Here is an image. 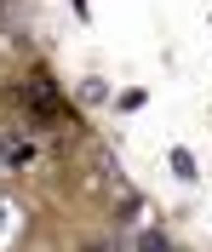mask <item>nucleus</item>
Returning a JSON list of instances; mask_svg holds the SVG:
<instances>
[{
  "instance_id": "nucleus-1",
  "label": "nucleus",
  "mask_w": 212,
  "mask_h": 252,
  "mask_svg": "<svg viewBox=\"0 0 212 252\" xmlns=\"http://www.w3.org/2000/svg\"><path fill=\"white\" fill-rule=\"evenodd\" d=\"M23 103H29L40 121H63V115H69V103L52 92V80H46V75H29V80H23Z\"/></svg>"
},
{
  "instance_id": "nucleus-2",
  "label": "nucleus",
  "mask_w": 212,
  "mask_h": 252,
  "mask_svg": "<svg viewBox=\"0 0 212 252\" xmlns=\"http://www.w3.org/2000/svg\"><path fill=\"white\" fill-rule=\"evenodd\" d=\"M0 155H6V160H17V166H29V160H34V149H29L23 138H0Z\"/></svg>"
}]
</instances>
